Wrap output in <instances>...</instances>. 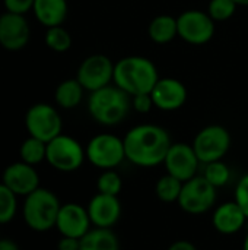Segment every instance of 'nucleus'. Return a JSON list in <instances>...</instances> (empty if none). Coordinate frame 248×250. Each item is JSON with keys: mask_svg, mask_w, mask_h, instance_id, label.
Here are the masks:
<instances>
[{"mask_svg": "<svg viewBox=\"0 0 248 250\" xmlns=\"http://www.w3.org/2000/svg\"><path fill=\"white\" fill-rule=\"evenodd\" d=\"M153 107L155 105L151 94H139L132 97V110L139 114H148Z\"/></svg>", "mask_w": 248, "mask_h": 250, "instance_id": "nucleus-32", "label": "nucleus"}, {"mask_svg": "<svg viewBox=\"0 0 248 250\" xmlns=\"http://www.w3.org/2000/svg\"><path fill=\"white\" fill-rule=\"evenodd\" d=\"M234 201L240 205V208L244 211L248 218V173L244 174L235 185V193Z\"/></svg>", "mask_w": 248, "mask_h": 250, "instance_id": "nucleus-30", "label": "nucleus"}, {"mask_svg": "<svg viewBox=\"0 0 248 250\" xmlns=\"http://www.w3.org/2000/svg\"><path fill=\"white\" fill-rule=\"evenodd\" d=\"M60 207V199L53 190L38 188L23 198L22 218L32 231L47 233L51 229H56Z\"/></svg>", "mask_w": 248, "mask_h": 250, "instance_id": "nucleus-4", "label": "nucleus"}, {"mask_svg": "<svg viewBox=\"0 0 248 250\" xmlns=\"http://www.w3.org/2000/svg\"><path fill=\"white\" fill-rule=\"evenodd\" d=\"M237 7L234 0H209L206 12L215 22H225L235 15Z\"/></svg>", "mask_w": 248, "mask_h": 250, "instance_id": "nucleus-29", "label": "nucleus"}, {"mask_svg": "<svg viewBox=\"0 0 248 250\" xmlns=\"http://www.w3.org/2000/svg\"><path fill=\"white\" fill-rule=\"evenodd\" d=\"M1 183L18 198H25L39 188V174L34 166L19 160L4 167L1 173Z\"/></svg>", "mask_w": 248, "mask_h": 250, "instance_id": "nucleus-15", "label": "nucleus"}, {"mask_svg": "<svg viewBox=\"0 0 248 250\" xmlns=\"http://www.w3.org/2000/svg\"><path fill=\"white\" fill-rule=\"evenodd\" d=\"M19 157H20V161L35 167L41 164L42 161H45L47 144L28 135V138L19 146Z\"/></svg>", "mask_w": 248, "mask_h": 250, "instance_id": "nucleus-24", "label": "nucleus"}, {"mask_svg": "<svg viewBox=\"0 0 248 250\" xmlns=\"http://www.w3.org/2000/svg\"><path fill=\"white\" fill-rule=\"evenodd\" d=\"M45 161L50 167L60 173L77 171L86 161L85 146L70 136L60 133L50 142H47V157Z\"/></svg>", "mask_w": 248, "mask_h": 250, "instance_id": "nucleus-6", "label": "nucleus"}, {"mask_svg": "<svg viewBox=\"0 0 248 250\" xmlns=\"http://www.w3.org/2000/svg\"><path fill=\"white\" fill-rule=\"evenodd\" d=\"M57 250H80V239L61 236L57 242Z\"/></svg>", "mask_w": 248, "mask_h": 250, "instance_id": "nucleus-33", "label": "nucleus"}, {"mask_svg": "<svg viewBox=\"0 0 248 250\" xmlns=\"http://www.w3.org/2000/svg\"><path fill=\"white\" fill-rule=\"evenodd\" d=\"M31 40V26L23 15L3 12L0 15V47L6 51H20Z\"/></svg>", "mask_w": 248, "mask_h": 250, "instance_id": "nucleus-13", "label": "nucleus"}, {"mask_svg": "<svg viewBox=\"0 0 248 250\" xmlns=\"http://www.w3.org/2000/svg\"><path fill=\"white\" fill-rule=\"evenodd\" d=\"M151 95L155 108L170 113L180 110L187 103L189 91L187 86L177 78H159Z\"/></svg>", "mask_w": 248, "mask_h": 250, "instance_id": "nucleus-16", "label": "nucleus"}, {"mask_svg": "<svg viewBox=\"0 0 248 250\" xmlns=\"http://www.w3.org/2000/svg\"><path fill=\"white\" fill-rule=\"evenodd\" d=\"M247 221V215L235 201H228L218 205L212 214L213 229L224 236H232L240 233L246 227Z\"/></svg>", "mask_w": 248, "mask_h": 250, "instance_id": "nucleus-18", "label": "nucleus"}, {"mask_svg": "<svg viewBox=\"0 0 248 250\" xmlns=\"http://www.w3.org/2000/svg\"><path fill=\"white\" fill-rule=\"evenodd\" d=\"M218 189L213 188L202 174L183 183L181 195L178 198V207L190 215H200L210 211L218 198Z\"/></svg>", "mask_w": 248, "mask_h": 250, "instance_id": "nucleus-9", "label": "nucleus"}, {"mask_svg": "<svg viewBox=\"0 0 248 250\" xmlns=\"http://www.w3.org/2000/svg\"><path fill=\"white\" fill-rule=\"evenodd\" d=\"M126 160L136 167L152 168L164 164L172 145L168 130L155 123L133 126L123 138Z\"/></svg>", "mask_w": 248, "mask_h": 250, "instance_id": "nucleus-1", "label": "nucleus"}, {"mask_svg": "<svg viewBox=\"0 0 248 250\" xmlns=\"http://www.w3.org/2000/svg\"><path fill=\"white\" fill-rule=\"evenodd\" d=\"M86 160L99 170H115L126 160V149L123 138L102 132L92 136L86 146Z\"/></svg>", "mask_w": 248, "mask_h": 250, "instance_id": "nucleus-5", "label": "nucleus"}, {"mask_svg": "<svg viewBox=\"0 0 248 250\" xmlns=\"http://www.w3.org/2000/svg\"><path fill=\"white\" fill-rule=\"evenodd\" d=\"M85 88L76 78L61 81L54 89V103L58 108L73 110L79 107L85 97Z\"/></svg>", "mask_w": 248, "mask_h": 250, "instance_id": "nucleus-20", "label": "nucleus"}, {"mask_svg": "<svg viewBox=\"0 0 248 250\" xmlns=\"http://www.w3.org/2000/svg\"><path fill=\"white\" fill-rule=\"evenodd\" d=\"M243 250H248V231L244 237V242H243Z\"/></svg>", "mask_w": 248, "mask_h": 250, "instance_id": "nucleus-37", "label": "nucleus"}, {"mask_svg": "<svg viewBox=\"0 0 248 250\" xmlns=\"http://www.w3.org/2000/svg\"><path fill=\"white\" fill-rule=\"evenodd\" d=\"M237 6H248V0H234Z\"/></svg>", "mask_w": 248, "mask_h": 250, "instance_id": "nucleus-36", "label": "nucleus"}, {"mask_svg": "<svg viewBox=\"0 0 248 250\" xmlns=\"http://www.w3.org/2000/svg\"><path fill=\"white\" fill-rule=\"evenodd\" d=\"M32 13L44 28L58 26L67 19L69 3L67 0H35Z\"/></svg>", "mask_w": 248, "mask_h": 250, "instance_id": "nucleus-19", "label": "nucleus"}, {"mask_svg": "<svg viewBox=\"0 0 248 250\" xmlns=\"http://www.w3.org/2000/svg\"><path fill=\"white\" fill-rule=\"evenodd\" d=\"M183 183L184 182L178 180L177 177L165 173L158 179L155 185V195L164 204H175L178 202V198L181 195Z\"/></svg>", "mask_w": 248, "mask_h": 250, "instance_id": "nucleus-23", "label": "nucleus"}, {"mask_svg": "<svg viewBox=\"0 0 248 250\" xmlns=\"http://www.w3.org/2000/svg\"><path fill=\"white\" fill-rule=\"evenodd\" d=\"M148 35L151 41L155 44H168L172 40L178 37V28H177V18L172 15H158L155 16L148 26Z\"/></svg>", "mask_w": 248, "mask_h": 250, "instance_id": "nucleus-21", "label": "nucleus"}, {"mask_svg": "<svg viewBox=\"0 0 248 250\" xmlns=\"http://www.w3.org/2000/svg\"><path fill=\"white\" fill-rule=\"evenodd\" d=\"M56 229L60 236L82 239L92 229L86 207L76 202L61 204L56 221Z\"/></svg>", "mask_w": 248, "mask_h": 250, "instance_id": "nucleus-14", "label": "nucleus"}, {"mask_svg": "<svg viewBox=\"0 0 248 250\" xmlns=\"http://www.w3.org/2000/svg\"><path fill=\"white\" fill-rule=\"evenodd\" d=\"M203 166H205V167H203L202 176H203L213 188L219 189V188L227 186V185L231 182L232 173H231L229 166H228L224 160L213 161V163L203 164Z\"/></svg>", "mask_w": 248, "mask_h": 250, "instance_id": "nucleus-26", "label": "nucleus"}, {"mask_svg": "<svg viewBox=\"0 0 248 250\" xmlns=\"http://www.w3.org/2000/svg\"><path fill=\"white\" fill-rule=\"evenodd\" d=\"M167 250H197V248L189 240H175Z\"/></svg>", "mask_w": 248, "mask_h": 250, "instance_id": "nucleus-34", "label": "nucleus"}, {"mask_svg": "<svg viewBox=\"0 0 248 250\" xmlns=\"http://www.w3.org/2000/svg\"><path fill=\"white\" fill-rule=\"evenodd\" d=\"M23 123L29 136L45 144L63 133V119L57 107L48 103L32 104L25 113Z\"/></svg>", "mask_w": 248, "mask_h": 250, "instance_id": "nucleus-8", "label": "nucleus"}, {"mask_svg": "<svg viewBox=\"0 0 248 250\" xmlns=\"http://www.w3.org/2000/svg\"><path fill=\"white\" fill-rule=\"evenodd\" d=\"M114 62L101 53L85 57L76 72V79L86 92H94L105 88L114 81Z\"/></svg>", "mask_w": 248, "mask_h": 250, "instance_id": "nucleus-11", "label": "nucleus"}, {"mask_svg": "<svg viewBox=\"0 0 248 250\" xmlns=\"http://www.w3.org/2000/svg\"><path fill=\"white\" fill-rule=\"evenodd\" d=\"M178 38L190 45L208 44L216 31V22L206 10L187 9L177 16Z\"/></svg>", "mask_w": 248, "mask_h": 250, "instance_id": "nucleus-10", "label": "nucleus"}, {"mask_svg": "<svg viewBox=\"0 0 248 250\" xmlns=\"http://www.w3.org/2000/svg\"><path fill=\"white\" fill-rule=\"evenodd\" d=\"M158 81L156 64L145 56H126L114 64L113 83L130 97L151 94Z\"/></svg>", "mask_w": 248, "mask_h": 250, "instance_id": "nucleus-2", "label": "nucleus"}, {"mask_svg": "<svg viewBox=\"0 0 248 250\" xmlns=\"http://www.w3.org/2000/svg\"><path fill=\"white\" fill-rule=\"evenodd\" d=\"M88 113L101 126L113 127L123 123L132 111V97L114 83L89 92Z\"/></svg>", "mask_w": 248, "mask_h": 250, "instance_id": "nucleus-3", "label": "nucleus"}, {"mask_svg": "<svg viewBox=\"0 0 248 250\" xmlns=\"http://www.w3.org/2000/svg\"><path fill=\"white\" fill-rule=\"evenodd\" d=\"M123 189V179L115 170H102V173L96 179V190L98 193L118 196Z\"/></svg>", "mask_w": 248, "mask_h": 250, "instance_id": "nucleus-28", "label": "nucleus"}, {"mask_svg": "<svg viewBox=\"0 0 248 250\" xmlns=\"http://www.w3.org/2000/svg\"><path fill=\"white\" fill-rule=\"evenodd\" d=\"M80 250H120V240L113 229L92 227L80 239Z\"/></svg>", "mask_w": 248, "mask_h": 250, "instance_id": "nucleus-22", "label": "nucleus"}, {"mask_svg": "<svg viewBox=\"0 0 248 250\" xmlns=\"http://www.w3.org/2000/svg\"><path fill=\"white\" fill-rule=\"evenodd\" d=\"M18 214V196L0 182V226L9 224Z\"/></svg>", "mask_w": 248, "mask_h": 250, "instance_id": "nucleus-27", "label": "nucleus"}, {"mask_svg": "<svg viewBox=\"0 0 248 250\" xmlns=\"http://www.w3.org/2000/svg\"><path fill=\"white\" fill-rule=\"evenodd\" d=\"M0 250H20V248L18 246V243L12 239H0Z\"/></svg>", "mask_w": 248, "mask_h": 250, "instance_id": "nucleus-35", "label": "nucleus"}, {"mask_svg": "<svg viewBox=\"0 0 248 250\" xmlns=\"http://www.w3.org/2000/svg\"><path fill=\"white\" fill-rule=\"evenodd\" d=\"M44 42L47 48L54 53H66L72 48L73 38L63 25H58V26L45 28Z\"/></svg>", "mask_w": 248, "mask_h": 250, "instance_id": "nucleus-25", "label": "nucleus"}, {"mask_svg": "<svg viewBox=\"0 0 248 250\" xmlns=\"http://www.w3.org/2000/svg\"><path fill=\"white\" fill-rule=\"evenodd\" d=\"M200 164L191 144L186 142H172L164 161L167 173L181 182H187L197 176Z\"/></svg>", "mask_w": 248, "mask_h": 250, "instance_id": "nucleus-12", "label": "nucleus"}, {"mask_svg": "<svg viewBox=\"0 0 248 250\" xmlns=\"http://www.w3.org/2000/svg\"><path fill=\"white\" fill-rule=\"evenodd\" d=\"M92 227L113 229L121 217V202L118 196L95 193L86 205Z\"/></svg>", "mask_w": 248, "mask_h": 250, "instance_id": "nucleus-17", "label": "nucleus"}, {"mask_svg": "<svg viewBox=\"0 0 248 250\" xmlns=\"http://www.w3.org/2000/svg\"><path fill=\"white\" fill-rule=\"evenodd\" d=\"M34 1L35 0H3V6L6 12L26 16L29 12H32Z\"/></svg>", "mask_w": 248, "mask_h": 250, "instance_id": "nucleus-31", "label": "nucleus"}, {"mask_svg": "<svg viewBox=\"0 0 248 250\" xmlns=\"http://www.w3.org/2000/svg\"><path fill=\"white\" fill-rule=\"evenodd\" d=\"M231 144L232 138L225 126L208 125L196 133L191 146L199 161L202 164H209L224 160L231 148Z\"/></svg>", "mask_w": 248, "mask_h": 250, "instance_id": "nucleus-7", "label": "nucleus"}]
</instances>
